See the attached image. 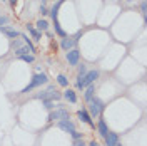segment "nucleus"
Returning <instances> with one entry per match:
<instances>
[{
	"label": "nucleus",
	"mask_w": 147,
	"mask_h": 146,
	"mask_svg": "<svg viewBox=\"0 0 147 146\" xmlns=\"http://www.w3.org/2000/svg\"><path fill=\"white\" fill-rule=\"evenodd\" d=\"M97 77H99V72H97V71H90V72H87L85 76H84V87H85V86H90V84H94Z\"/></svg>",
	"instance_id": "nucleus-5"
},
{
	"label": "nucleus",
	"mask_w": 147,
	"mask_h": 146,
	"mask_svg": "<svg viewBox=\"0 0 147 146\" xmlns=\"http://www.w3.org/2000/svg\"><path fill=\"white\" fill-rule=\"evenodd\" d=\"M20 59H24L25 62H34V61H35V57H34L32 54H25V55H22Z\"/></svg>",
	"instance_id": "nucleus-19"
},
{
	"label": "nucleus",
	"mask_w": 147,
	"mask_h": 146,
	"mask_svg": "<svg viewBox=\"0 0 147 146\" xmlns=\"http://www.w3.org/2000/svg\"><path fill=\"white\" fill-rule=\"evenodd\" d=\"M45 82H47V76H45V74H37L35 77L32 79V82H30V84H28V86H27V87H25L22 92L32 91L34 87H37V86H42V84H45Z\"/></svg>",
	"instance_id": "nucleus-3"
},
{
	"label": "nucleus",
	"mask_w": 147,
	"mask_h": 146,
	"mask_svg": "<svg viewBox=\"0 0 147 146\" xmlns=\"http://www.w3.org/2000/svg\"><path fill=\"white\" fill-rule=\"evenodd\" d=\"M140 10H142V14L146 15V2H142V5H140Z\"/></svg>",
	"instance_id": "nucleus-25"
},
{
	"label": "nucleus",
	"mask_w": 147,
	"mask_h": 146,
	"mask_svg": "<svg viewBox=\"0 0 147 146\" xmlns=\"http://www.w3.org/2000/svg\"><path fill=\"white\" fill-rule=\"evenodd\" d=\"M0 30H2L7 37H10V39H15V37L20 35V34H18V30H17V29H13V27H0Z\"/></svg>",
	"instance_id": "nucleus-8"
},
{
	"label": "nucleus",
	"mask_w": 147,
	"mask_h": 146,
	"mask_svg": "<svg viewBox=\"0 0 147 146\" xmlns=\"http://www.w3.org/2000/svg\"><path fill=\"white\" fill-rule=\"evenodd\" d=\"M55 32H57V34H59L60 37H65V32L62 30V27L59 25V22H57V20H55Z\"/></svg>",
	"instance_id": "nucleus-18"
},
{
	"label": "nucleus",
	"mask_w": 147,
	"mask_h": 146,
	"mask_svg": "<svg viewBox=\"0 0 147 146\" xmlns=\"http://www.w3.org/2000/svg\"><path fill=\"white\" fill-rule=\"evenodd\" d=\"M59 128L65 129V131L70 133V134L75 131V126H74V123L70 121V119H62V121H59Z\"/></svg>",
	"instance_id": "nucleus-6"
},
{
	"label": "nucleus",
	"mask_w": 147,
	"mask_h": 146,
	"mask_svg": "<svg viewBox=\"0 0 147 146\" xmlns=\"http://www.w3.org/2000/svg\"><path fill=\"white\" fill-rule=\"evenodd\" d=\"M57 82H59L60 86H64V87H67V86H69V81H67V77H65V76H62V74L57 77Z\"/></svg>",
	"instance_id": "nucleus-17"
},
{
	"label": "nucleus",
	"mask_w": 147,
	"mask_h": 146,
	"mask_svg": "<svg viewBox=\"0 0 147 146\" xmlns=\"http://www.w3.org/2000/svg\"><path fill=\"white\" fill-rule=\"evenodd\" d=\"M79 57H80V54H79L77 49H70V50H67V62H69L70 65L77 64V62H79Z\"/></svg>",
	"instance_id": "nucleus-4"
},
{
	"label": "nucleus",
	"mask_w": 147,
	"mask_h": 146,
	"mask_svg": "<svg viewBox=\"0 0 147 146\" xmlns=\"http://www.w3.org/2000/svg\"><path fill=\"white\" fill-rule=\"evenodd\" d=\"M72 136L75 138V139H80V138H82V134H80V133H77V131H74V133H72Z\"/></svg>",
	"instance_id": "nucleus-24"
},
{
	"label": "nucleus",
	"mask_w": 147,
	"mask_h": 146,
	"mask_svg": "<svg viewBox=\"0 0 147 146\" xmlns=\"http://www.w3.org/2000/svg\"><path fill=\"white\" fill-rule=\"evenodd\" d=\"M2 2H3V0H2Z\"/></svg>",
	"instance_id": "nucleus-31"
},
{
	"label": "nucleus",
	"mask_w": 147,
	"mask_h": 146,
	"mask_svg": "<svg viewBox=\"0 0 147 146\" xmlns=\"http://www.w3.org/2000/svg\"><path fill=\"white\" fill-rule=\"evenodd\" d=\"M37 98L42 101H54V99H60V94L55 91V87H49L47 91L44 92H38L37 94Z\"/></svg>",
	"instance_id": "nucleus-2"
},
{
	"label": "nucleus",
	"mask_w": 147,
	"mask_h": 146,
	"mask_svg": "<svg viewBox=\"0 0 147 146\" xmlns=\"http://www.w3.org/2000/svg\"><path fill=\"white\" fill-rule=\"evenodd\" d=\"M7 22H9V17H5V15H2V17H0V27H2V25H5Z\"/></svg>",
	"instance_id": "nucleus-21"
},
{
	"label": "nucleus",
	"mask_w": 147,
	"mask_h": 146,
	"mask_svg": "<svg viewBox=\"0 0 147 146\" xmlns=\"http://www.w3.org/2000/svg\"><path fill=\"white\" fill-rule=\"evenodd\" d=\"M15 2H17V0H12V3H15Z\"/></svg>",
	"instance_id": "nucleus-29"
},
{
	"label": "nucleus",
	"mask_w": 147,
	"mask_h": 146,
	"mask_svg": "<svg viewBox=\"0 0 147 146\" xmlns=\"http://www.w3.org/2000/svg\"><path fill=\"white\" fill-rule=\"evenodd\" d=\"M92 98H94V84H90V86L87 87V91H85V99L90 101Z\"/></svg>",
	"instance_id": "nucleus-15"
},
{
	"label": "nucleus",
	"mask_w": 147,
	"mask_h": 146,
	"mask_svg": "<svg viewBox=\"0 0 147 146\" xmlns=\"http://www.w3.org/2000/svg\"><path fill=\"white\" fill-rule=\"evenodd\" d=\"M99 133H100V136H104V138L109 134V129H107V124H105V121H104V119L99 121Z\"/></svg>",
	"instance_id": "nucleus-12"
},
{
	"label": "nucleus",
	"mask_w": 147,
	"mask_h": 146,
	"mask_svg": "<svg viewBox=\"0 0 147 146\" xmlns=\"http://www.w3.org/2000/svg\"><path fill=\"white\" fill-rule=\"evenodd\" d=\"M89 109H90V114L94 118H99L102 114V111H104V102L100 99H97V98H92L89 101Z\"/></svg>",
	"instance_id": "nucleus-1"
},
{
	"label": "nucleus",
	"mask_w": 147,
	"mask_h": 146,
	"mask_svg": "<svg viewBox=\"0 0 147 146\" xmlns=\"http://www.w3.org/2000/svg\"><path fill=\"white\" fill-rule=\"evenodd\" d=\"M57 10H59V3H57L52 10H50V12H52V17H54V20H55V17H57Z\"/></svg>",
	"instance_id": "nucleus-23"
},
{
	"label": "nucleus",
	"mask_w": 147,
	"mask_h": 146,
	"mask_svg": "<svg viewBox=\"0 0 147 146\" xmlns=\"http://www.w3.org/2000/svg\"><path fill=\"white\" fill-rule=\"evenodd\" d=\"M27 29H28V32L32 34V37H34L35 40H40V34H38V32L35 30V29L32 27V25H27Z\"/></svg>",
	"instance_id": "nucleus-16"
},
{
	"label": "nucleus",
	"mask_w": 147,
	"mask_h": 146,
	"mask_svg": "<svg viewBox=\"0 0 147 146\" xmlns=\"http://www.w3.org/2000/svg\"><path fill=\"white\" fill-rule=\"evenodd\" d=\"M89 146H100V145H99V143H97V141L94 139V141H90V145H89Z\"/></svg>",
	"instance_id": "nucleus-27"
},
{
	"label": "nucleus",
	"mask_w": 147,
	"mask_h": 146,
	"mask_svg": "<svg viewBox=\"0 0 147 146\" xmlns=\"http://www.w3.org/2000/svg\"><path fill=\"white\" fill-rule=\"evenodd\" d=\"M64 96H65V99L67 101H70V102H77V96H75V92L70 91V89H67Z\"/></svg>",
	"instance_id": "nucleus-13"
},
{
	"label": "nucleus",
	"mask_w": 147,
	"mask_h": 146,
	"mask_svg": "<svg viewBox=\"0 0 147 146\" xmlns=\"http://www.w3.org/2000/svg\"><path fill=\"white\" fill-rule=\"evenodd\" d=\"M55 119H69V113L65 109H59V111H55V113H52L50 114V121H55Z\"/></svg>",
	"instance_id": "nucleus-7"
},
{
	"label": "nucleus",
	"mask_w": 147,
	"mask_h": 146,
	"mask_svg": "<svg viewBox=\"0 0 147 146\" xmlns=\"http://www.w3.org/2000/svg\"><path fill=\"white\" fill-rule=\"evenodd\" d=\"M60 2H64V0H60Z\"/></svg>",
	"instance_id": "nucleus-30"
},
{
	"label": "nucleus",
	"mask_w": 147,
	"mask_h": 146,
	"mask_svg": "<svg viewBox=\"0 0 147 146\" xmlns=\"http://www.w3.org/2000/svg\"><path fill=\"white\" fill-rule=\"evenodd\" d=\"M75 146H85V145H84V141H77V143H75Z\"/></svg>",
	"instance_id": "nucleus-28"
},
{
	"label": "nucleus",
	"mask_w": 147,
	"mask_h": 146,
	"mask_svg": "<svg viewBox=\"0 0 147 146\" xmlns=\"http://www.w3.org/2000/svg\"><path fill=\"white\" fill-rule=\"evenodd\" d=\"M44 104H45L47 109H52V108H54V102H52V101H44Z\"/></svg>",
	"instance_id": "nucleus-22"
},
{
	"label": "nucleus",
	"mask_w": 147,
	"mask_h": 146,
	"mask_svg": "<svg viewBox=\"0 0 147 146\" xmlns=\"http://www.w3.org/2000/svg\"><path fill=\"white\" fill-rule=\"evenodd\" d=\"M117 141H119V136L115 133H109L105 136V146H117Z\"/></svg>",
	"instance_id": "nucleus-9"
},
{
	"label": "nucleus",
	"mask_w": 147,
	"mask_h": 146,
	"mask_svg": "<svg viewBox=\"0 0 147 146\" xmlns=\"http://www.w3.org/2000/svg\"><path fill=\"white\" fill-rule=\"evenodd\" d=\"M85 74H87V67H85V65H80V67H79V76H85Z\"/></svg>",
	"instance_id": "nucleus-20"
},
{
	"label": "nucleus",
	"mask_w": 147,
	"mask_h": 146,
	"mask_svg": "<svg viewBox=\"0 0 147 146\" xmlns=\"http://www.w3.org/2000/svg\"><path fill=\"white\" fill-rule=\"evenodd\" d=\"M74 44H75L74 39H69V37H64V39H62V49H64V50H70L74 47Z\"/></svg>",
	"instance_id": "nucleus-11"
},
{
	"label": "nucleus",
	"mask_w": 147,
	"mask_h": 146,
	"mask_svg": "<svg viewBox=\"0 0 147 146\" xmlns=\"http://www.w3.org/2000/svg\"><path fill=\"white\" fill-rule=\"evenodd\" d=\"M35 25H37V29H38V30H44V32H45L47 29H49V22H47V20H42V18H40V20L37 22Z\"/></svg>",
	"instance_id": "nucleus-14"
},
{
	"label": "nucleus",
	"mask_w": 147,
	"mask_h": 146,
	"mask_svg": "<svg viewBox=\"0 0 147 146\" xmlns=\"http://www.w3.org/2000/svg\"><path fill=\"white\" fill-rule=\"evenodd\" d=\"M77 116H79V119H80V121H84V123H87V124H90V126H94V123H92L90 116L87 114V111L80 109V111H79V113H77Z\"/></svg>",
	"instance_id": "nucleus-10"
},
{
	"label": "nucleus",
	"mask_w": 147,
	"mask_h": 146,
	"mask_svg": "<svg viewBox=\"0 0 147 146\" xmlns=\"http://www.w3.org/2000/svg\"><path fill=\"white\" fill-rule=\"evenodd\" d=\"M40 14H42V15H45V14H47V9H45V7H44V5L40 7Z\"/></svg>",
	"instance_id": "nucleus-26"
}]
</instances>
